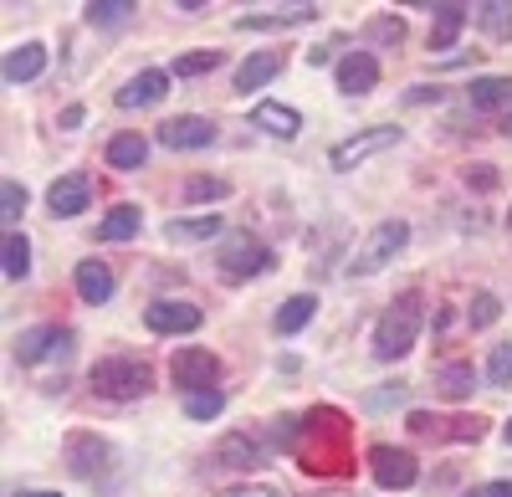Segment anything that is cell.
I'll list each match as a JSON object with an SVG mask.
<instances>
[{
  "mask_svg": "<svg viewBox=\"0 0 512 497\" xmlns=\"http://www.w3.org/2000/svg\"><path fill=\"white\" fill-rule=\"evenodd\" d=\"M154 390V369L134 354H113V359H98L93 364V395L98 400H113V405H128V400H144Z\"/></svg>",
  "mask_w": 512,
  "mask_h": 497,
  "instance_id": "obj_2",
  "label": "cell"
},
{
  "mask_svg": "<svg viewBox=\"0 0 512 497\" xmlns=\"http://www.w3.org/2000/svg\"><path fill=\"white\" fill-rule=\"evenodd\" d=\"M466 103H472L477 113H492V108H512V77H502V72L472 77V88H466Z\"/></svg>",
  "mask_w": 512,
  "mask_h": 497,
  "instance_id": "obj_19",
  "label": "cell"
},
{
  "mask_svg": "<svg viewBox=\"0 0 512 497\" xmlns=\"http://www.w3.org/2000/svg\"><path fill=\"white\" fill-rule=\"evenodd\" d=\"M374 88H379V57L374 52H349L344 62H338V93L364 98Z\"/></svg>",
  "mask_w": 512,
  "mask_h": 497,
  "instance_id": "obj_13",
  "label": "cell"
},
{
  "mask_svg": "<svg viewBox=\"0 0 512 497\" xmlns=\"http://www.w3.org/2000/svg\"><path fill=\"white\" fill-rule=\"evenodd\" d=\"M420 328H425V298L420 293H400L390 308L379 313L374 323V359H405L420 339Z\"/></svg>",
  "mask_w": 512,
  "mask_h": 497,
  "instance_id": "obj_1",
  "label": "cell"
},
{
  "mask_svg": "<svg viewBox=\"0 0 512 497\" xmlns=\"http://www.w3.org/2000/svg\"><path fill=\"white\" fill-rule=\"evenodd\" d=\"M436 385H441L446 400H472V385H477V380H472V364H446Z\"/></svg>",
  "mask_w": 512,
  "mask_h": 497,
  "instance_id": "obj_31",
  "label": "cell"
},
{
  "mask_svg": "<svg viewBox=\"0 0 512 497\" xmlns=\"http://www.w3.org/2000/svg\"><path fill=\"white\" fill-rule=\"evenodd\" d=\"M507 221H512V216H507Z\"/></svg>",
  "mask_w": 512,
  "mask_h": 497,
  "instance_id": "obj_45",
  "label": "cell"
},
{
  "mask_svg": "<svg viewBox=\"0 0 512 497\" xmlns=\"http://www.w3.org/2000/svg\"><path fill=\"white\" fill-rule=\"evenodd\" d=\"M221 462H231V467H256V462H262V446H256L251 436H241V431H231V436L221 441Z\"/></svg>",
  "mask_w": 512,
  "mask_h": 497,
  "instance_id": "obj_28",
  "label": "cell"
},
{
  "mask_svg": "<svg viewBox=\"0 0 512 497\" xmlns=\"http://www.w3.org/2000/svg\"><path fill=\"white\" fill-rule=\"evenodd\" d=\"M164 236L169 241H216V236H226V221L221 216H190V221H169L164 226Z\"/></svg>",
  "mask_w": 512,
  "mask_h": 497,
  "instance_id": "obj_24",
  "label": "cell"
},
{
  "mask_svg": "<svg viewBox=\"0 0 512 497\" xmlns=\"http://www.w3.org/2000/svg\"><path fill=\"white\" fill-rule=\"evenodd\" d=\"M477 26L492 41H512V0H487V6H477Z\"/></svg>",
  "mask_w": 512,
  "mask_h": 497,
  "instance_id": "obj_27",
  "label": "cell"
},
{
  "mask_svg": "<svg viewBox=\"0 0 512 497\" xmlns=\"http://www.w3.org/2000/svg\"><path fill=\"white\" fill-rule=\"evenodd\" d=\"M221 410H226V395L221 390H190L185 395V416L190 421H216Z\"/></svg>",
  "mask_w": 512,
  "mask_h": 497,
  "instance_id": "obj_32",
  "label": "cell"
},
{
  "mask_svg": "<svg viewBox=\"0 0 512 497\" xmlns=\"http://www.w3.org/2000/svg\"><path fill=\"white\" fill-rule=\"evenodd\" d=\"M216 67H221V52L200 47V52H180L175 67H169V77H205V72H216Z\"/></svg>",
  "mask_w": 512,
  "mask_h": 497,
  "instance_id": "obj_29",
  "label": "cell"
},
{
  "mask_svg": "<svg viewBox=\"0 0 512 497\" xmlns=\"http://www.w3.org/2000/svg\"><path fill=\"white\" fill-rule=\"evenodd\" d=\"M226 195H231V180H226V175H195V180H185V205L226 200Z\"/></svg>",
  "mask_w": 512,
  "mask_h": 497,
  "instance_id": "obj_30",
  "label": "cell"
},
{
  "mask_svg": "<svg viewBox=\"0 0 512 497\" xmlns=\"http://www.w3.org/2000/svg\"><path fill=\"white\" fill-rule=\"evenodd\" d=\"M369 477H374L384 492H405V487H415L420 462L410 457L405 446H369Z\"/></svg>",
  "mask_w": 512,
  "mask_h": 497,
  "instance_id": "obj_6",
  "label": "cell"
},
{
  "mask_svg": "<svg viewBox=\"0 0 512 497\" xmlns=\"http://www.w3.org/2000/svg\"><path fill=\"white\" fill-rule=\"evenodd\" d=\"M164 93H169V72L164 67H144V72H134L118 88V108H154Z\"/></svg>",
  "mask_w": 512,
  "mask_h": 497,
  "instance_id": "obj_12",
  "label": "cell"
},
{
  "mask_svg": "<svg viewBox=\"0 0 512 497\" xmlns=\"http://www.w3.org/2000/svg\"><path fill=\"white\" fill-rule=\"evenodd\" d=\"M466 185L492 190V185H497V170H492V164H477V170H466Z\"/></svg>",
  "mask_w": 512,
  "mask_h": 497,
  "instance_id": "obj_40",
  "label": "cell"
},
{
  "mask_svg": "<svg viewBox=\"0 0 512 497\" xmlns=\"http://www.w3.org/2000/svg\"><path fill=\"white\" fill-rule=\"evenodd\" d=\"M134 11H139L134 0H93V6H82V21H88L93 31H113V26H123Z\"/></svg>",
  "mask_w": 512,
  "mask_h": 497,
  "instance_id": "obj_26",
  "label": "cell"
},
{
  "mask_svg": "<svg viewBox=\"0 0 512 497\" xmlns=\"http://www.w3.org/2000/svg\"><path fill=\"white\" fill-rule=\"evenodd\" d=\"M251 123L256 129H267V134H277V139H297L303 134V113L297 108H287V103H251Z\"/></svg>",
  "mask_w": 512,
  "mask_h": 497,
  "instance_id": "obj_15",
  "label": "cell"
},
{
  "mask_svg": "<svg viewBox=\"0 0 512 497\" xmlns=\"http://www.w3.org/2000/svg\"><path fill=\"white\" fill-rule=\"evenodd\" d=\"M67 354H72V334L62 323H36L16 339V364H26V369L41 359H67Z\"/></svg>",
  "mask_w": 512,
  "mask_h": 497,
  "instance_id": "obj_8",
  "label": "cell"
},
{
  "mask_svg": "<svg viewBox=\"0 0 512 497\" xmlns=\"http://www.w3.org/2000/svg\"><path fill=\"white\" fill-rule=\"evenodd\" d=\"M26 272H31V241H26L21 231H11V236H6V277L21 282Z\"/></svg>",
  "mask_w": 512,
  "mask_h": 497,
  "instance_id": "obj_33",
  "label": "cell"
},
{
  "mask_svg": "<svg viewBox=\"0 0 512 497\" xmlns=\"http://www.w3.org/2000/svg\"><path fill=\"white\" fill-rule=\"evenodd\" d=\"M200 318L205 313L195 303H185V298H154L144 308V328H149V334H195Z\"/></svg>",
  "mask_w": 512,
  "mask_h": 497,
  "instance_id": "obj_9",
  "label": "cell"
},
{
  "mask_svg": "<svg viewBox=\"0 0 512 497\" xmlns=\"http://www.w3.org/2000/svg\"><path fill=\"white\" fill-rule=\"evenodd\" d=\"M405 98H410V103H436V98H441V88H410Z\"/></svg>",
  "mask_w": 512,
  "mask_h": 497,
  "instance_id": "obj_41",
  "label": "cell"
},
{
  "mask_svg": "<svg viewBox=\"0 0 512 497\" xmlns=\"http://www.w3.org/2000/svg\"><path fill=\"white\" fill-rule=\"evenodd\" d=\"M154 134H159L164 149H210L216 144V123L200 118V113H180V118H164Z\"/></svg>",
  "mask_w": 512,
  "mask_h": 497,
  "instance_id": "obj_10",
  "label": "cell"
},
{
  "mask_svg": "<svg viewBox=\"0 0 512 497\" xmlns=\"http://www.w3.org/2000/svg\"><path fill=\"white\" fill-rule=\"evenodd\" d=\"M497 313H502V303H497L492 293H477V298H472V308H466V323H472V328H492V323H497Z\"/></svg>",
  "mask_w": 512,
  "mask_h": 497,
  "instance_id": "obj_34",
  "label": "cell"
},
{
  "mask_svg": "<svg viewBox=\"0 0 512 497\" xmlns=\"http://www.w3.org/2000/svg\"><path fill=\"white\" fill-rule=\"evenodd\" d=\"M502 441H507V446H512V421H507V426H502Z\"/></svg>",
  "mask_w": 512,
  "mask_h": 497,
  "instance_id": "obj_43",
  "label": "cell"
},
{
  "mask_svg": "<svg viewBox=\"0 0 512 497\" xmlns=\"http://www.w3.org/2000/svg\"><path fill=\"white\" fill-rule=\"evenodd\" d=\"M72 282H77V298H82V303H93V308H103V303L113 298V272H108V267H103L98 257L77 262Z\"/></svg>",
  "mask_w": 512,
  "mask_h": 497,
  "instance_id": "obj_17",
  "label": "cell"
},
{
  "mask_svg": "<svg viewBox=\"0 0 512 497\" xmlns=\"http://www.w3.org/2000/svg\"><path fill=\"white\" fill-rule=\"evenodd\" d=\"M405 241H410V226H405V221H379V226L369 231V241L359 246V257L349 262V277H374V272H384V267L405 252Z\"/></svg>",
  "mask_w": 512,
  "mask_h": 497,
  "instance_id": "obj_3",
  "label": "cell"
},
{
  "mask_svg": "<svg viewBox=\"0 0 512 497\" xmlns=\"http://www.w3.org/2000/svg\"><path fill=\"white\" fill-rule=\"evenodd\" d=\"M277 257H272V246H262L251 231H226L221 236V277L241 282V277H256V272H272Z\"/></svg>",
  "mask_w": 512,
  "mask_h": 497,
  "instance_id": "obj_4",
  "label": "cell"
},
{
  "mask_svg": "<svg viewBox=\"0 0 512 497\" xmlns=\"http://www.w3.org/2000/svg\"><path fill=\"white\" fill-rule=\"evenodd\" d=\"M108 457L113 451L103 446V436H67V467H72V477H82V482H98L103 472H108Z\"/></svg>",
  "mask_w": 512,
  "mask_h": 497,
  "instance_id": "obj_11",
  "label": "cell"
},
{
  "mask_svg": "<svg viewBox=\"0 0 512 497\" xmlns=\"http://www.w3.org/2000/svg\"><path fill=\"white\" fill-rule=\"evenodd\" d=\"M0 211H6V221H21V216H26V190H21L16 180L0 185Z\"/></svg>",
  "mask_w": 512,
  "mask_h": 497,
  "instance_id": "obj_37",
  "label": "cell"
},
{
  "mask_svg": "<svg viewBox=\"0 0 512 497\" xmlns=\"http://www.w3.org/2000/svg\"><path fill=\"white\" fill-rule=\"evenodd\" d=\"M487 380H492V385H512V344H497V349H492Z\"/></svg>",
  "mask_w": 512,
  "mask_h": 497,
  "instance_id": "obj_35",
  "label": "cell"
},
{
  "mask_svg": "<svg viewBox=\"0 0 512 497\" xmlns=\"http://www.w3.org/2000/svg\"><path fill=\"white\" fill-rule=\"evenodd\" d=\"M41 72H47V47H41V41H21V47L6 52V82H11V88L36 82Z\"/></svg>",
  "mask_w": 512,
  "mask_h": 497,
  "instance_id": "obj_16",
  "label": "cell"
},
{
  "mask_svg": "<svg viewBox=\"0 0 512 497\" xmlns=\"http://www.w3.org/2000/svg\"><path fill=\"white\" fill-rule=\"evenodd\" d=\"M139 226H144L139 205H113V211L98 221V241H134Z\"/></svg>",
  "mask_w": 512,
  "mask_h": 497,
  "instance_id": "obj_22",
  "label": "cell"
},
{
  "mask_svg": "<svg viewBox=\"0 0 512 497\" xmlns=\"http://www.w3.org/2000/svg\"><path fill=\"white\" fill-rule=\"evenodd\" d=\"M226 497H282L272 482H241V487H226Z\"/></svg>",
  "mask_w": 512,
  "mask_h": 497,
  "instance_id": "obj_39",
  "label": "cell"
},
{
  "mask_svg": "<svg viewBox=\"0 0 512 497\" xmlns=\"http://www.w3.org/2000/svg\"><path fill=\"white\" fill-rule=\"evenodd\" d=\"M395 144H400V129H395V123H379V129H364V134H354V139H344V144H333V149H328V164H333L338 175H349V170H359L364 159L395 149Z\"/></svg>",
  "mask_w": 512,
  "mask_h": 497,
  "instance_id": "obj_5",
  "label": "cell"
},
{
  "mask_svg": "<svg viewBox=\"0 0 512 497\" xmlns=\"http://www.w3.org/2000/svg\"><path fill=\"white\" fill-rule=\"evenodd\" d=\"M369 41H390L395 47V41H405V21L400 16H374L369 21Z\"/></svg>",
  "mask_w": 512,
  "mask_h": 497,
  "instance_id": "obj_36",
  "label": "cell"
},
{
  "mask_svg": "<svg viewBox=\"0 0 512 497\" xmlns=\"http://www.w3.org/2000/svg\"><path fill=\"white\" fill-rule=\"evenodd\" d=\"M277 72H282V52H251V57L236 67L231 88H236V93H256V88H267Z\"/></svg>",
  "mask_w": 512,
  "mask_h": 497,
  "instance_id": "obj_18",
  "label": "cell"
},
{
  "mask_svg": "<svg viewBox=\"0 0 512 497\" xmlns=\"http://www.w3.org/2000/svg\"><path fill=\"white\" fill-rule=\"evenodd\" d=\"M313 16H318V6H282V11H267V16H241L236 26L241 31H282V26H303Z\"/></svg>",
  "mask_w": 512,
  "mask_h": 497,
  "instance_id": "obj_23",
  "label": "cell"
},
{
  "mask_svg": "<svg viewBox=\"0 0 512 497\" xmlns=\"http://www.w3.org/2000/svg\"><path fill=\"white\" fill-rule=\"evenodd\" d=\"M507 134H512V113H507Z\"/></svg>",
  "mask_w": 512,
  "mask_h": 497,
  "instance_id": "obj_44",
  "label": "cell"
},
{
  "mask_svg": "<svg viewBox=\"0 0 512 497\" xmlns=\"http://www.w3.org/2000/svg\"><path fill=\"white\" fill-rule=\"evenodd\" d=\"M313 313H318V298H313V293H297V298H287V303L277 308L272 328H277V334H297V328L313 323Z\"/></svg>",
  "mask_w": 512,
  "mask_h": 497,
  "instance_id": "obj_25",
  "label": "cell"
},
{
  "mask_svg": "<svg viewBox=\"0 0 512 497\" xmlns=\"http://www.w3.org/2000/svg\"><path fill=\"white\" fill-rule=\"evenodd\" d=\"M466 21H472V11H466V6H456V0H446V6H436V26H431V52H451Z\"/></svg>",
  "mask_w": 512,
  "mask_h": 497,
  "instance_id": "obj_20",
  "label": "cell"
},
{
  "mask_svg": "<svg viewBox=\"0 0 512 497\" xmlns=\"http://www.w3.org/2000/svg\"><path fill=\"white\" fill-rule=\"evenodd\" d=\"M149 159V139L144 134H113L108 139V164L113 170H144Z\"/></svg>",
  "mask_w": 512,
  "mask_h": 497,
  "instance_id": "obj_21",
  "label": "cell"
},
{
  "mask_svg": "<svg viewBox=\"0 0 512 497\" xmlns=\"http://www.w3.org/2000/svg\"><path fill=\"white\" fill-rule=\"evenodd\" d=\"M169 375H175L180 395H190V390H221L216 385L221 380V359L210 349H180L175 359H169Z\"/></svg>",
  "mask_w": 512,
  "mask_h": 497,
  "instance_id": "obj_7",
  "label": "cell"
},
{
  "mask_svg": "<svg viewBox=\"0 0 512 497\" xmlns=\"http://www.w3.org/2000/svg\"><path fill=\"white\" fill-rule=\"evenodd\" d=\"M21 497H62V492H21Z\"/></svg>",
  "mask_w": 512,
  "mask_h": 497,
  "instance_id": "obj_42",
  "label": "cell"
},
{
  "mask_svg": "<svg viewBox=\"0 0 512 497\" xmlns=\"http://www.w3.org/2000/svg\"><path fill=\"white\" fill-rule=\"evenodd\" d=\"M88 200H93L88 175H62V180L47 190V211H52V216H82V211H88Z\"/></svg>",
  "mask_w": 512,
  "mask_h": 497,
  "instance_id": "obj_14",
  "label": "cell"
},
{
  "mask_svg": "<svg viewBox=\"0 0 512 497\" xmlns=\"http://www.w3.org/2000/svg\"><path fill=\"white\" fill-rule=\"evenodd\" d=\"M461 497H512V477H502V482H477V487H466Z\"/></svg>",
  "mask_w": 512,
  "mask_h": 497,
  "instance_id": "obj_38",
  "label": "cell"
}]
</instances>
